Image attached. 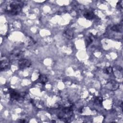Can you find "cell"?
<instances>
[{"instance_id":"cell-11","label":"cell","mask_w":123,"mask_h":123,"mask_svg":"<svg viewBox=\"0 0 123 123\" xmlns=\"http://www.w3.org/2000/svg\"><path fill=\"white\" fill-rule=\"evenodd\" d=\"M102 101H103V99H102V98L100 97H98L95 98V101H94V103L96 105H100L102 104Z\"/></svg>"},{"instance_id":"cell-1","label":"cell","mask_w":123,"mask_h":123,"mask_svg":"<svg viewBox=\"0 0 123 123\" xmlns=\"http://www.w3.org/2000/svg\"><path fill=\"white\" fill-rule=\"evenodd\" d=\"M23 4L20 1H13L6 6L5 12L10 14L17 15L21 11Z\"/></svg>"},{"instance_id":"cell-12","label":"cell","mask_w":123,"mask_h":123,"mask_svg":"<svg viewBox=\"0 0 123 123\" xmlns=\"http://www.w3.org/2000/svg\"><path fill=\"white\" fill-rule=\"evenodd\" d=\"M112 72H113V69H112V68L111 67H107L105 69V70H104V72L105 73V74H110L112 73Z\"/></svg>"},{"instance_id":"cell-15","label":"cell","mask_w":123,"mask_h":123,"mask_svg":"<svg viewBox=\"0 0 123 123\" xmlns=\"http://www.w3.org/2000/svg\"><path fill=\"white\" fill-rule=\"evenodd\" d=\"M20 122H21V123H24V122H25V121L23 120H22V121H21Z\"/></svg>"},{"instance_id":"cell-9","label":"cell","mask_w":123,"mask_h":123,"mask_svg":"<svg viewBox=\"0 0 123 123\" xmlns=\"http://www.w3.org/2000/svg\"><path fill=\"white\" fill-rule=\"evenodd\" d=\"M38 80L39 81V82L42 84V85H45L48 81V77H47V76H46L44 74H40L39 76L38 77Z\"/></svg>"},{"instance_id":"cell-13","label":"cell","mask_w":123,"mask_h":123,"mask_svg":"<svg viewBox=\"0 0 123 123\" xmlns=\"http://www.w3.org/2000/svg\"><path fill=\"white\" fill-rule=\"evenodd\" d=\"M93 41V39L92 38V37H88L86 38V46H87L88 45H89Z\"/></svg>"},{"instance_id":"cell-2","label":"cell","mask_w":123,"mask_h":123,"mask_svg":"<svg viewBox=\"0 0 123 123\" xmlns=\"http://www.w3.org/2000/svg\"><path fill=\"white\" fill-rule=\"evenodd\" d=\"M59 112L57 114L58 117L66 122L67 120H69L73 115V109L72 106L64 107L61 106L58 108Z\"/></svg>"},{"instance_id":"cell-16","label":"cell","mask_w":123,"mask_h":123,"mask_svg":"<svg viewBox=\"0 0 123 123\" xmlns=\"http://www.w3.org/2000/svg\"><path fill=\"white\" fill-rule=\"evenodd\" d=\"M52 122H55V121H52Z\"/></svg>"},{"instance_id":"cell-14","label":"cell","mask_w":123,"mask_h":123,"mask_svg":"<svg viewBox=\"0 0 123 123\" xmlns=\"http://www.w3.org/2000/svg\"><path fill=\"white\" fill-rule=\"evenodd\" d=\"M117 7L122 9V4H120V2H119L117 3Z\"/></svg>"},{"instance_id":"cell-7","label":"cell","mask_w":123,"mask_h":123,"mask_svg":"<svg viewBox=\"0 0 123 123\" xmlns=\"http://www.w3.org/2000/svg\"><path fill=\"white\" fill-rule=\"evenodd\" d=\"M63 36L68 39H72L74 37V32L72 29L68 28L64 30L63 33Z\"/></svg>"},{"instance_id":"cell-3","label":"cell","mask_w":123,"mask_h":123,"mask_svg":"<svg viewBox=\"0 0 123 123\" xmlns=\"http://www.w3.org/2000/svg\"><path fill=\"white\" fill-rule=\"evenodd\" d=\"M24 52L20 49H14L12 51L10 54L9 60L10 61L14 62L20 61L22 59L24 56Z\"/></svg>"},{"instance_id":"cell-5","label":"cell","mask_w":123,"mask_h":123,"mask_svg":"<svg viewBox=\"0 0 123 123\" xmlns=\"http://www.w3.org/2000/svg\"><path fill=\"white\" fill-rule=\"evenodd\" d=\"M10 61L6 58H2L0 61V70L5 71L8 70L10 67Z\"/></svg>"},{"instance_id":"cell-10","label":"cell","mask_w":123,"mask_h":123,"mask_svg":"<svg viewBox=\"0 0 123 123\" xmlns=\"http://www.w3.org/2000/svg\"><path fill=\"white\" fill-rule=\"evenodd\" d=\"M111 30L116 32H121L122 30V26L119 24L114 25L111 27Z\"/></svg>"},{"instance_id":"cell-8","label":"cell","mask_w":123,"mask_h":123,"mask_svg":"<svg viewBox=\"0 0 123 123\" xmlns=\"http://www.w3.org/2000/svg\"><path fill=\"white\" fill-rule=\"evenodd\" d=\"M84 16L88 20H91L94 17L95 14L93 11L90 10H86L84 13Z\"/></svg>"},{"instance_id":"cell-6","label":"cell","mask_w":123,"mask_h":123,"mask_svg":"<svg viewBox=\"0 0 123 123\" xmlns=\"http://www.w3.org/2000/svg\"><path fill=\"white\" fill-rule=\"evenodd\" d=\"M31 64V61L27 59H22L18 61V66L20 69H24L29 67Z\"/></svg>"},{"instance_id":"cell-4","label":"cell","mask_w":123,"mask_h":123,"mask_svg":"<svg viewBox=\"0 0 123 123\" xmlns=\"http://www.w3.org/2000/svg\"><path fill=\"white\" fill-rule=\"evenodd\" d=\"M9 93L12 100L15 101H19L24 98V95L19 93L18 92L12 89H9Z\"/></svg>"}]
</instances>
